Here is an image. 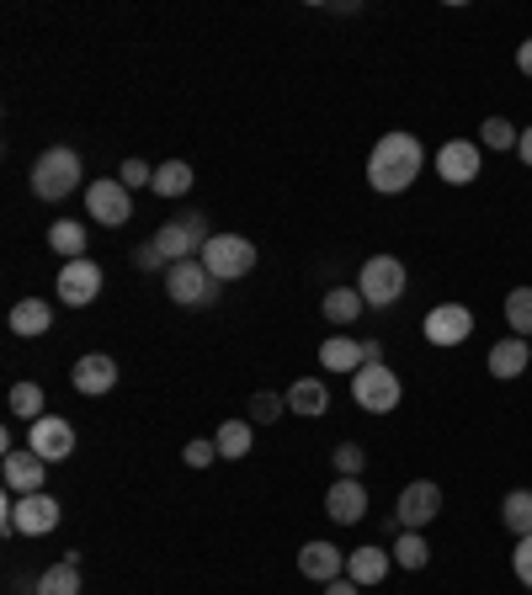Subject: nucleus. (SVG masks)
Instances as JSON below:
<instances>
[{
    "instance_id": "obj_34",
    "label": "nucleus",
    "mask_w": 532,
    "mask_h": 595,
    "mask_svg": "<svg viewBox=\"0 0 532 595\" xmlns=\"http://www.w3.org/2000/svg\"><path fill=\"white\" fill-rule=\"evenodd\" d=\"M331 468H336L341 478H357V474L367 468V453L357 447V442H341L336 453H331Z\"/></svg>"
},
{
    "instance_id": "obj_28",
    "label": "nucleus",
    "mask_w": 532,
    "mask_h": 595,
    "mask_svg": "<svg viewBox=\"0 0 532 595\" xmlns=\"http://www.w3.org/2000/svg\"><path fill=\"white\" fill-rule=\"evenodd\" d=\"M187 191H193V166L187 160L155 166V197H187Z\"/></svg>"
},
{
    "instance_id": "obj_39",
    "label": "nucleus",
    "mask_w": 532,
    "mask_h": 595,
    "mask_svg": "<svg viewBox=\"0 0 532 595\" xmlns=\"http://www.w3.org/2000/svg\"><path fill=\"white\" fill-rule=\"evenodd\" d=\"M134 266H139V271H160V266H166V256L155 250V239H145V245L134 250Z\"/></svg>"
},
{
    "instance_id": "obj_25",
    "label": "nucleus",
    "mask_w": 532,
    "mask_h": 595,
    "mask_svg": "<svg viewBox=\"0 0 532 595\" xmlns=\"http://www.w3.org/2000/svg\"><path fill=\"white\" fill-rule=\"evenodd\" d=\"M501 526H506L511 537H528L532 532V489H511L506 500H501Z\"/></svg>"
},
{
    "instance_id": "obj_30",
    "label": "nucleus",
    "mask_w": 532,
    "mask_h": 595,
    "mask_svg": "<svg viewBox=\"0 0 532 595\" xmlns=\"http://www.w3.org/2000/svg\"><path fill=\"white\" fill-rule=\"evenodd\" d=\"M506 330L532 340V287H511L506 292Z\"/></svg>"
},
{
    "instance_id": "obj_37",
    "label": "nucleus",
    "mask_w": 532,
    "mask_h": 595,
    "mask_svg": "<svg viewBox=\"0 0 532 595\" xmlns=\"http://www.w3.org/2000/svg\"><path fill=\"white\" fill-rule=\"evenodd\" d=\"M511 569H516V579L532 591V532L528 537H516V548H511Z\"/></svg>"
},
{
    "instance_id": "obj_27",
    "label": "nucleus",
    "mask_w": 532,
    "mask_h": 595,
    "mask_svg": "<svg viewBox=\"0 0 532 595\" xmlns=\"http://www.w3.org/2000/svg\"><path fill=\"white\" fill-rule=\"evenodd\" d=\"M214 442H218V457L235 463V457H245L250 447H256V430H250V420H224Z\"/></svg>"
},
{
    "instance_id": "obj_26",
    "label": "nucleus",
    "mask_w": 532,
    "mask_h": 595,
    "mask_svg": "<svg viewBox=\"0 0 532 595\" xmlns=\"http://www.w3.org/2000/svg\"><path fill=\"white\" fill-rule=\"evenodd\" d=\"M49 245L65 256V261H80V256H86V224H75V218L49 224Z\"/></svg>"
},
{
    "instance_id": "obj_40",
    "label": "nucleus",
    "mask_w": 532,
    "mask_h": 595,
    "mask_svg": "<svg viewBox=\"0 0 532 595\" xmlns=\"http://www.w3.org/2000/svg\"><path fill=\"white\" fill-rule=\"evenodd\" d=\"M325 595H363V585H357V579H346V574H341V579H331V585H325Z\"/></svg>"
},
{
    "instance_id": "obj_15",
    "label": "nucleus",
    "mask_w": 532,
    "mask_h": 595,
    "mask_svg": "<svg viewBox=\"0 0 532 595\" xmlns=\"http://www.w3.org/2000/svg\"><path fill=\"white\" fill-rule=\"evenodd\" d=\"M480 143L469 139H447L436 149V176L447 181V187H469V181H480Z\"/></svg>"
},
{
    "instance_id": "obj_38",
    "label": "nucleus",
    "mask_w": 532,
    "mask_h": 595,
    "mask_svg": "<svg viewBox=\"0 0 532 595\" xmlns=\"http://www.w3.org/2000/svg\"><path fill=\"white\" fill-rule=\"evenodd\" d=\"M187 468H214V457H218V442H187Z\"/></svg>"
},
{
    "instance_id": "obj_35",
    "label": "nucleus",
    "mask_w": 532,
    "mask_h": 595,
    "mask_svg": "<svg viewBox=\"0 0 532 595\" xmlns=\"http://www.w3.org/2000/svg\"><path fill=\"white\" fill-rule=\"evenodd\" d=\"M283 409H288V394H256V399H250V420L266 426V420H277Z\"/></svg>"
},
{
    "instance_id": "obj_33",
    "label": "nucleus",
    "mask_w": 532,
    "mask_h": 595,
    "mask_svg": "<svg viewBox=\"0 0 532 595\" xmlns=\"http://www.w3.org/2000/svg\"><path fill=\"white\" fill-rule=\"evenodd\" d=\"M480 143H484V149H495V155H506V149H516V143H522V128H511L506 118H484L480 122Z\"/></svg>"
},
{
    "instance_id": "obj_20",
    "label": "nucleus",
    "mask_w": 532,
    "mask_h": 595,
    "mask_svg": "<svg viewBox=\"0 0 532 595\" xmlns=\"http://www.w3.org/2000/svg\"><path fill=\"white\" fill-rule=\"evenodd\" d=\"M532 361V340H522V335H511V340H495L490 346V357H484V367L495 373V378H522Z\"/></svg>"
},
{
    "instance_id": "obj_1",
    "label": "nucleus",
    "mask_w": 532,
    "mask_h": 595,
    "mask_svg": "<svg viewBox=\"0 0 532 595\" xmlns=\"http://www.w3.org/2000/svg\"><path fill=\"white\" fill-rule=\"evenodd\" d=\"M421 166H426L421 139L405 133V128H388L384 139L373 143V155H367V187L378 191V197H400V191L415 187Z\"/></svg>"
},
{
    "instance_id": "obj_5",
    "label": "nucleus",
    "mask_w": 532,
    "mask_h": 595,
    "mask_svg": "<svg viewBox=\"0 0 532 595\" xmlns=\"http://www.w3.org/2000/svg\"><path fill=\"white\" fill-rule=\"evenodd\" d=\"M218 277L208 271V266L197 261H176L166 266V298L170 304H181V309H208V304H218Z\"/></svg>"
},
{
    "instance_id": "obj_6",
    "label": "nucleus",
    "mask_w": 532,
    "mask_h": 595,
    "mask_svg": "<svg viewBox=\"0 0 532 595\" xmlns=\"http://www.w3.org/2000/svg\"><path fill=\"white\" fill-rule=\"evenodd\" d=\"M405 282H411V271L400 256H373V261L357 271V292H363L367 309H388V304H400L405 298Z\"/></svg>"
},
{
    "instance_id": "obj_11",
    "label": "nucleus",
    "mask_w": 532,
    "mask_h": 595,
    "mask_svg": "<svg viewBox=\"0 0 532 595\" xmlns=\"http://www.w3.org/2000/svg\"><path fill=\"white\" fill-rule=\"evenodd\" d=\"M11 522H17L22 537H49L53 526L65 522V505L53 500L49 489H43V495H17V500H11Z\"/></svg>"
},
{
    "instance_id": "obj_36",
    "label": "nucleus",
    "mask_w": 532,
    "mask_h": 595,
    "mask_svg": "<svg viewBox=\"0 0 532 595\" xmlns=\"http://www.w3.org/2000/svg\"><path fill=\"white\" fill-rule=\"evenodd\" d=\"M118 181H122L128 191L155 187V166H145V160H122V166H118Z\"/></svg>"
},
{
    "instance_id": "obj_19",
    "label": "nucleus",
    "mask_w": 532,
    "mask_h": 595,
    "mask_svg": "<svg viewBox=\"0 0 532 595\" xmlns=\"http://www.w3.org/2000/svg\"><path fill=\"white\" fill-rule=\"evenodd\" d=\"M388 569H394V553L378 548V543H367V548H357V553H346V579H357L363 591H367V585H384Z\"/></svg>"
},
{
    "instance_id": "obj_31",
    "label": "nucleus",
    "mask_w": 532,
    "mask_h": 595,
    "mask_svg": "<svg viewBox=\"0 0 532 595\" xmlns=\"http://www.w3.org/2000/svg\"><path fill=\"white\" fill-rule=\"evenodd\" d=\"M11 415L27 420V426L43 420V415H49V409H43V388H38V383H11Z\"/></svg>"
},
{
    "instance_id": "obj_21",
    "label": "nucleus",
    "mask_w": 532,
    "mask_h": 595,
    "mask_svg": "<svg viewBox=\"0 0 532 595\" xmlns=\"http://www.w3.org/2000/svg\"><path fill=\"white\" fill-rule=\"evenodd\" d=\"M319 361H325V373H346V378H352L367 361V346L363 340H346V335H331V340L319 346Z\"/></svg>"
},
{
    "instance_id": "obj_42",
    "label": "nucleus",
    "mask_w": 532,
    "mask_h": 595,
    "mask_svg": "<svg viewBox=\"0 0 532 595\" xmlns=\"http://www.w3.org/2000/svg\"><path fill=\"white\" fill-rule=\"evenodd\" d=\"M516 155H522V166L532 170V128H522V143H516Z\"/></svg>"
},
{
    "instance_id": "obj_4",
    "label": "nucleus",
    "mask_w": 532,
    "mask_h": 595,
    "mask_svg": "<svg viewBox=\"0 0 532 595\" xmlns=\"http://www.w3.org/2000/svg\"><path fill=\"white\" fill-rule=\"evenodd\" d=\"M352 399L363 409H373V415H388V409H400V399H405V383H400V373H394L388 361H363V367L352 373Z\"/></svg>"
},
{
    "instance_id": "obj_12",
    "label": "nucleus",
    "mask_w": 532,
    "mask_h": 595,
    "mask_svg": "<svg viewBox=\"0 0 532 595\" xmlns=\"http://www.w3.org/2000/svg\"><path fill=\"white\" fill-rule=\"evenodd\" d=\"M421 335H426L432 346H442V351H453V346H463V340L474 335V309H463V304H436V309L426 314Z\"/></svg>"
},
{
    "instance_id": "obj_8",
    "label": "nucleus",
    "mask_w": 532,
    "mask_h": 595,
    "mask_svg": "<svg viewBox=\"0 0 532 595\" xmlns=\"http://www.w3.org/2000/svg\"><path fill=\"white\" fill-rule=\"evenodd\" d=\"M394 516H400V526H405V532L432 526L436 516H442V489H436L432 478H415V484H405V489H400V500H394Z\"/></svg>"
},
{
    "instance_id": "obj_24",
    "label": "nucleus",
    "mask_w": 532,
    "mask_h": 595,
    "mask_svg": "<svg viewBox=\"0 0 532 595\" xmlns=\"http://www.w3.org/2000/svg\"><path fill=\"white\" fill-rule=\"evenodd\" d=\"M319 309H325V319H331V325H357L367 304H363V292H357V287H331Z\"/></svg>"
},
{
    "instance_id": "obj_3",
    "label": "nucleus",
    "mask_w": 532,
    "mask_h": 595,
    "mask_svg": "<svg viewBox=\"0 0 532 595\" xmlns=\"http://www.w3.org/2000/svg\"><path fill=\"white\" fill-rule=\"evenodd\" d=\"M149 239H155V250L166 256V266H176V261L203 256V245L214 239V229H208V214H176V218H166Z\"/></svg>"
},
{
    "instance_id": "obj_23",
    "label": "nucleus",
    "mask_w": 532,
    "mask_h": 595,
    "mask_svg": "<svg viewBox=\"0 0 532 595\" xmlns=\"http://www.w3.org/2000/svg\"><path fill=\"white\" fill-rule=\"evenodd\" d=\"M49 325H53V309L43 298H17V304H11V335L32 340V335H43Z\"/></svg>"
},
{
    "instance_id": "obj_29",
    "label": "nucleus",
    "mask_w": 532,
    "mask_h": 595,
    "mask_svg": "<svg viewBox=\"0 0 532 595\" xmlns=\"http://www.w3.org/2000/svg\"><path fill=\"white\" fill-rule=\"evenodd\" d=\"M394 564H400V569H426V564H432V548H426V537H421V532H400V537H394Z\"/></svg>"
},
{
    "instance_id": "obj_14",
    "label": "nucleus",
    "mask_w": 532,
    "mask_h": 595,
    "mask_svg": "<svg viewBox=\"0 0 532 595\" xmlns=\"http://www.w3.org/2000/svg\"><path fill=\"white\" fill-rule=\"evenodd\" d=\"M27 447L43 457V463H65V457H75V426L59 420V415H43V420L27 426Z\"/></svg>"
},
{
    "instance_id": "obj_17",
    "label": "nucleus",
    "mask_w": 532,
    "mask_h": 595,
    "mask_svg": "<svg viewBox=\"0 0 532 595\" xmlns=\"http://www.w3.org/2000/svg\"><path fill=\"white\" fill-rule=\"evenodd\" d=\"M325 516L336 526H357L367 516V489L363 478H336L331 489H325Z\"/></svg>"
},
{
    "instance_id": "obj_18",
    "label": "nucleus",
    "mask_w": 532,
    "mask_h": 595,
    "mask_svg": "<svg viewBox=\"0 0 532 595\" xmlns=\"http://www.w3.org/2000/svg\"><path fill=\"white\" fill-rule=\"evenodd\" d=\"M298 574H304V579H319V585H331V579L346 574V553H341L336 543L315 537V543H304V548H298Z\"/></svg>"
},
{
    "instance_id": "obj_2",
    "label": "nucleus",
    "mask_w": 532,
    "mask_h": 595,
    "mask_svg": "<svg viewBox=\"0 0 532 595\" xmlns=\"http://www.w3.org/2000/svg\"><path fill=\"white\" fill-rule=\"evenodd\" d=\"M80 176H86V166H80V155H75L70 143L43 149V155L32 160V170H27V181H32V197H38V202H65V197L80 187Z\"/></svg>"
},
{
    "instance_id": "obj_9",
    "label": "nucleus",
    "mask_w": 532,
    "mask_h": 595,
    "mask_svg": "<svg viewBox=\"0 0 532 595\" xmlns=\"http://www.w3.org/2000/svg\"><path fill=\"white\" fill-rule=\"evenodd\" d=\"M86 214L97 218V224H107V229H118V224H128V218H134V191L122 187L118 176L91 181V187H86Z\"/></svg>"
},
{
    "instance_id": "obj_22",
    "label": "nucleus",
    "mask_w": 532,
    "mask_h": 595,
    "mask_svg": "<svg viewBox=\"0 0 532 595\" xmlns=\"http://www.w3.org/2000/svg\"><path fill=\"white\" fill-rule=\"evenodd\" d=\"M288 409H293V415H304V420H319V415L331 409L325 383H319V378H293L288 383Z\"/></svg>"
},
{
    "instance_id": "obj_7",
    "label": "nucleus",
    "mask_w": 532,
    "mask_h": 595,
    "mask_svg": "<svg viewBox=\"0 0 532 595\" xmlns=\"http://www.w3.org/2000/svg\"><path fill=\"white\" fill-rule=\"evenodd\" d=\"M197 261L214 271L218 282H235V277H250V266H256V245L245 235H214L203 245V256Z\"/></svg>"
},
{
    "instance_id": "obj_13",
    "label": "nucleus",
    "mask_w": 532,
    "mask_h": 595,
    "mask_svg": "<svg viewBox=\"0 0 532 595\" xmlns=\"http://www.w3.org/2000/svg\"><path fill=\"white\" fill-rule=\"evenodd\" d=\"M0 478L11 495H43V478H49V463L32 453V447H17V453L0 457Z\"/></svg>"
},
{
    "instance_id": "obj_41",
    "label": "nucleus",
    "mask_w": 532,
    "mask_h": 595,
    "mask_svg": "<svg viewBox=\"0 0 532 595\" xmlns=\"http://www.w3.org/2000/svg\"><path fill=\"white\" fill-rule=\"evenodd\" d=\"M516 70H522V75H528V80H532V38H528V43H522V48H516Z\"/></svg>"
},
{
    "instance_id": "obj_10",
    "label": "nucleus",
    "mask_w": 532,
    "mask_h": 595,
    "mask_svg": "<svg viewBox=\"0 0 532 595\" xmlns=\"http://www.w3.org/2000/svg\"><path fill=\"white\" fill-rule=\"evenodd\" d=\"M53 292L70 304V309H86V304H97L101 298V266L91 256H80V261H65L59 266V282Z\"/></svg>"
},
{
    "instance_id": "obj_16",
    "label": "nucleus",
    "mask_w": 532,
    "mask_h": 595,
    "mask_svg": "<svg viewBox=\"0 0 532 595\" xmlns=\"http://www.w3.org/2000/svg\"><path fill=\"white\" fill-rule=\"evenodd\" d=\"M70 388H75V394H86V399H101V394H112V388H118V361L107 357V351H86V357L75 361Z\"/></svg>"
},
{
    "instance_id": "obj_32",
    "label": "nucleus",
    "mask_w": 532,
    "mask_h": 595,
    "mask_svg": "<svg viewBox=\"0 0 532 595\" xmlns=\"http://www.w3.org/2000/svg\"><path fill=\"white\" fill-rule=\"evenodd\" d=\"M32 595H80V569L75 564H53L38 574V591Z\"/></svg>"
}]
</instances>
